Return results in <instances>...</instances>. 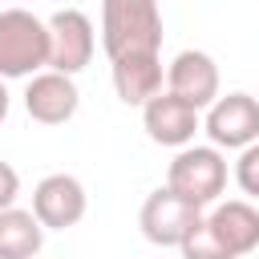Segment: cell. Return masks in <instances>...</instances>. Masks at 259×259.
I'll return each mask as SVG.
<instances>
[{
  "instance_id": "6da1fadb",
  "label": "cell",
  "mask_w": 259,
  "mask_h": 259,
  "mask_svg": "<svg viewBox=\"0 0 259 259\" xmlns=\"http://www.w3.org/2000/svg\"><path fill=\"white\" fill-rule=\"evenodd\" d=\"M101 49L109 61L158 57L162 49V8L154 0H105L101 4Z\"/></svg>"
},
{
  "instance_id": "7a4b0ae2",
  "label": "cell",
  "mask_w": 259,
  "mask_h": 259,
  "mask_svg": "<svg viewBox=\"0 0 259 259\" xmlns=\"http://www.w3.org/2000/svg\"><path fill=\"white\" fill-rule=\"evenodd\" d=\"M49 65V24L28 8H0V81L36 77Z\"/></svg>"
},
{
  "instance_id": "3957f363",
  "label": "cell",
  "mask_w": 259,
  "mask_h": 259,
  "mask_svg": "<svg viewBox=\"0 0 259 259\" xmlns=\"http://www.w3.org/2000/svg\"><path fill=\"white\" fill-rule=\"evenodd\" d=\"M166 190H174L190 206H210L227 190V158L214 146H186L166 166Z\"/></svg>"
},
{
  "instance_id": "277c9868",
  "label": "cell",
  "mask_w": 259,
  "mask_h": 259,
  "mask_svg": "<svg viewBox=\"0 0 259 259\" xmlns=\"http://www.w3.org/2000/svg\"><path fill=\"white\" fill-rule=\"evenodd\" d=\"M45 24H49V69L77 77L93 61V49H97L93 20L81 8H57Z\"/></svg>"
},
{
  "instance_id": "5b68a950",
  "label": "cell",
  "mask_w": 259,
  "mask_h": 259,
  "mask_svg": "<svg viewBox=\"0 0 259 259\" xmlns=\"http://www.w3.org/2000/svg\"><path fill=\"white\" fill-rule=\"evenodd\" d=\"M198 223H202V210L190 206V202H182V198H178L174 190H166V186L150 190L146 202H142V210H138V227H142V235H146L154 247H182L186 235H190Z\"/></svg>"
},
{
  "instance_id": "8992f818",
  "label": "cell",
  "mask_w": 259,
  "mask_h": 259,
  "mask_svg": "<svg viewBox=\"0 0 259 259\" xmlns=\"http://www.w3.org/2000/svg\"><path fill=\"white\" fill-rule=\"evenodd\" d=\"M202 130L214 150H247L259 142V101L251 93H219L202 117Z\"/></svg>"
},
{
  "instance_id": "52a82bcc",
  "label": "cell",
  "mask_w": 259,
  "mask_h": 259,
  "mask_svg": "<svg viewBox=\"0 0 259 259\" xmlns=\"http://www.w3.org/2000/svg\"><path fill=\"white\" fill-rule=\"evenodd\" d=\"M89 194L73 174H45L32 190V214L45 231H69L85 219Z\"/></svg>"
},
{
  "instance_id": "ba28073f",
  "label": "cell",
  "mask_w": 259,
  "mask_h": 259,
  "mask_svg": "<svg viewBox=\"0 0 259 259\" xmlns=\"http://www.w3.org/2000/svg\"><path fill=\"white\" fill-rule=\"evenodd\" d=\"M166 93L194 105L198 113L219 101V65L202 49H182L166 69Z\"/></svg>"
},
{
  "instance_id": "9c48e42d",
  "label": "cell",
  "mask_w": 259,
  "mask_h": 259,
  "mask_svg": "<svg viewBox=\"0 0 259 259\" xmlns=\"http://www.w3.org/2000/svg\"><path fill=\"white\" fill-rule=\"evenodd\" d=\"M142 130L150 142L158 146H170V150H186L194 142V134L202 130V113L186 101H178L174 93H158L154 101L142 105Z\"/></svg>"
},
{
  "instance_id": "30bf717a",
  "label": "cell",
  "mask_w": 259,
  "mask_h": 259,
  "mask_svg": "<svg viewBox=\"0 0 259 259\" xmlns=\"http://www.w3.org/2000/svg\"><path fill=\"white\" fill-rule=\"evenodd\" d=\"M81 105V93H77V81L65 77V73H36L28 77V89H24V109L32 121L40 125H65Z\"/></svg>"
},
{
  "instance_id": "8fae6325",
  "label": "cell",
  "mask_w": 259,
  "mask_h": 259,
  "mask_svg": "<svg viewBox=\"0 0 259 259\" xmlns=\"http://www.w3.org/2000/svg\"><path fill=\"white\" fill-rule=\"evenodd\" d=\"M202 219L214 231V239L231 251V259H243L259 247V210H255V202L227 198V202H214V210L202 214Z\"/></svg>"
},
{
  "instance_id": "7c38bea8",
  "label": "cell",
  "mask_w": 259,
  "mask_h": 259,
  "mask_svg": "<svg viewBox=\"0 0 259 259\" xmlns=\"http://www.w3.org/2000/svg\"><path fill=\"white\" fill-rule=\"evenodd\" d=\"M109 81H113V93L117 101L125 105H146L162 93V57H121V61H109Z\"/></svg>"
},
{
  "instance_id": "4fadbf2b",
  "label": "cell",
  "mask_w": 259,
  "mask_h": 259,
  "mask_svg": "<svg viewBox=\"0 0 259 259\" xmlns=\"http://www.w3.org/2000/svg\"><path fill=\"white\" fill-rule=\"evenodd\" d=\"M45 247V227L32 210H0V259H36Z\"/></svg>"
},
{
  "instance_id": "5bb4252c",
  "label": "cell",
  "mask_w": 259,
  "mask_h": 259,
  "mask_svg": "<svg viewBox=\"0 0 259 259\" xmlns=\"http://www.w3.org/2000/svg\"><path fill=\"white\" fill-rule=\"evenodd\" d=\"M178 251H182V259H231V251L214 239V231L206 227V219L186 235V243H182Z\"/></svg>"
},
{
  "instance_id": "9a60e30c",
  "label": "cell",
  "mask_w": 259,
  "mask_h": 259,
  "mask_svg": "<svg viewBox=\"0 0 259 259\" xmlns=\"http://www.w3.org/2000/svg\"><path fill=\"white\" fill-rule=\"evenodd\" d=\"M235 182L247 194V202H259V142L247 146V150H239V158H235Z\"/></svg>"
},
{
  "instance_id": "2e32d148",
  "label": "cell",
  "mask_w": 259,
  "mask_h": 259,
  "mask_svg": "<svg viewBox=\"0 0 259 259\" xmlns=\"http://www.w3.org/2000/svg\"><path fill=\"white\" fill-rule=\"evenodd\" d=\"M16 194H20V174L8 162H0V210H12L16 206Z\"/></svg>"
},
{
  "instance_id": "e0dca14e",
  "label": "cell",
  "mask_w": 259,
  "mask_h": 259,
  "mask_svg": "<svg viewBox=\"0 0 259 259\" xmlns=\"http://www.w3.org/2000/svg\"><path fill=\"white\" fill-rule=\"evenodd\" d=\"M8 109H12V93H8V85L0 81V121L8 117Z\"/></svg>"
}]
</instances>
